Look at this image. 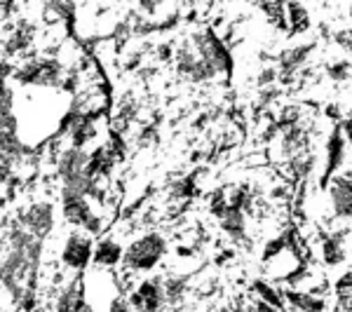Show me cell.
Listing matches in <instances>:
<instances>
[{"label":"cell","instance_id":"9a60e30c","mask_svg":"<svg viewBox=\"0 0 352 312\" xmlns=\"http://www.w3.org/2000/svg\"><path fill=\"white\" fill-rule=\"evenodd\" d=\"M202 56L200 52H197V47H195V43L190 41H184L179 45V49L174 52V61H176V71L181 73V76H186V78H190V73L195 71V66H197V61H200Z\"/></svg>","mask_w":352,"mask_h":312},{"label":"cell","instance_id":"7c38bea8","mask_svg":"<svg viewBox=\"0 0 352 312\" xmlns=\"http://www.w3.org/2000/svg\"><path fill=\"white\" fill-rule=\"evenodd\" d=\"M287 305L300 312H320L327 310V300L312 291H285Z\"/></svg>","mask_w":352,"mask_h":312},{"label":"cell","instance_id":"3957f363","mask_svg":"<svg viewBox=\"0 0 352 312\" xmlns=\"http://www.w3.org/2000/svg\"><path fill=\"white\" fill-rule=\"evenodd\" d=\"M92 232L85 228H76L71 235L66 237L64 252H61V260L66 263V268L71 270H85L87 263L94 258V247H92Z\"/></svg>","mask_w":352,"mask_h":312},{"label":"cell","instance_id":"ac0fdd59","mask_svg":"<svg viewBox=\"0 0 352 312\" xmlns=\"http://www.w3.org/2000/svg\"><path fill=\"white\" fill-rule=\"evenodd\" d=\"M287 19L296 33L303 31V28H308V24H310L308 10H305L298 0H287Z\"/></svg>","mask_w":352,"mask_h":312},{"label":"cell","instance_id":"4fadbf2b","mask_svg":"<svg viewBox=\"0 0 352 312\" xmlns=\"http://www.w3.org/2000/svg\"><path fill=\"white\" fill-rule=\"evenodd\" d=\"M217 219H219L221 228L228 232L230 237H235V240H242V237H244V225H247V219H244V209L228 204V207H226Z\"/></svg>","mask_w":352,"mask_h":312},{"label":"cell","instance_id":"cb8c5ba5","mask_svg":"<svg viewBox=\"0 0 352 312\" xmlns=\"http://www.w3.org/2000/svg\"><path fill=\"white\" fill-rule=\"evenodd\" d=\"M340 129H343V136H345V141L352 146V111H350V115L345 118L343 124H340Z\"/></svg>","mask_w":352,"mask_h":312},{"label":"cell","instance_id":"7a4b0ae2","mask_svg":"<svg viewBox=\"0 0 352 312\" xmlns=\"http://www.w3.org/2000/svg\"><path fill=\"white\" fill-rule=\"evenodd\" d=\"M64 78V64L56 59L31 61L16 71V80L26 87H59Z\"/></svg>","mask_w":352,"mask_h":312},{"label":"cell","instance_id":"484cf974","mask_svg":"<svg viewBox=\"0 0 352 312\" xmlns=\"http://www.w3.org/2000/svg\"><path fill=\"white\" fill-rule=\"evenodd\" d=\"M272 80H275V71H272V68H268V71H263V76L258 78V85L263 87V85H268Z\"/></svg>","mask_w":352,"mask_h":312},{"label":"cell","instance_id":"ba28073f","mask_svg":"<svg viewBox=\"0 0 352 312\" xmlns=\"http://www.w3.org/2000/svg\"><path fill=\"white\" fill-rule=\"evenodd\" d=\"M129 298H132L134 310H157L167 300V296H164V285H160L157 280L141 282L139 289Z\"/></svg>","mask_w":352,"mask_h":312},{"label":"cell","instance_id":"ffe728a7","mask_svg":"<svg viewBox=\"0 0 352 312\" xmlns=\"http://www.w3.org/2000/svg\"><path fill=\"white\" fill-rule=\"evenodd\" d=\"M343 258H345V249H343L340 237H329V240L324 242V260L329 265H336Z\"/></svg>","mask_w":352,"mask_h":312},{"label":"cell","instance_id":"e0dca14e","mask_svg":"<svg viewBox=\"0 0 352 312\" xmlns=\"http://www.w3.org/2000/svg\"><path fill=\"white\" fill-rule=\"evenodd\" d=\"M124 256V252H122V247L118 245L116 240H101L99 245H96L94 249V263L96 265H104V268H111V265H116V263H120Z\"/></svg>","mask_w":352,"mask_h":312},{"label":"cell","instance_id":"d4e9b609","mask_svg":"<svg viewBox=\"0 0 352 312\" xmlns=\"http://www.w3.org/2000/svg\"><path fill=\"white\" fill-rule=\"evenodd\" d=\"M160 3H162V0H141V8H144L148 14H153V12L157 10V5H160Z\"/></svg>","mask_w":352,"mask_h":312},{"label":"cell","instance_id":"5bb4252c","mask_svg":"<svg viewBox=\"0 0 352 312\" xmlns=\"http://www.w3.org/2000/svg\"><path fill=\"white\" fill-rule=\"evenodd\" d=\"M66 134H68V139H71L73 146H82V148H85V144H87V141L94 136L92 118L73 115L71 120H68V124H66Z\"/></svg>","mask_w":352,"mask_h":312},{"label":"cell","instance_id":"44dd1931","mask_svg":"<svg viewBox=\"0 0 352 312\" xmlns=\"http://www.w3.org/2000/svg\"><path fill=\"white\" fill-rule=\"evenodd\" d=\"M327 73H329V78L331 80H348L350 78V73H352V59H343V61H336V64H331L327 68Z\"/></svg>","mask_w":352,"mask_h":312},{"label":"cell","instance_id":"52a82bcc","mask_svg":"<svg viewBox=\"0 0 352 312\" xmlns=\"http://www.w3.org/2000/svg\"><path fill=\"white\" fill-rule=\"evenodd\" d=\"M89 157H92V153H87L82 146L71 144L66 151H61L59 160H56V177H59V181H68L87 172Z\"/></svg>","mask_w":352,"mask_h":312},{"label":"cell","instance_id":"603a6c76","mask_svg":"<svg viewBox=\"0 0 352 312\" xmlns=\"http://www.w3.org/2000/svg\"><path fill=\"white\" fill-rule=\"evenodd\" d=\"M338 296V310H352V289L350 291H343V293H336Z\"/></svg>","mask_w":352,"mask_h":312},{"label":"cell","instance_id":"d6986e66","mask_svg":"<svg viewBox=\"0 0 352 312\" xmlns=\"http://www.w3.org/2000/svg\"><path fill=\"white\" fill-rule=\"evenodd\" d=\"M254 289H256V291H258L256 296L265 298V300H268V303H270L275 310H289L285 293H280V291H277V289H272L270 285H265V282H256V285H254Z\"/></svg>","mask_w":352,"mask_h":312},{"label":"cell","instance_id":"8fae6325","mask_svg":"<svg viewBox=\"0 0 352 312\" xmlns=\"http://www.w3.org/2000/svg\"><path fill=\"white\" fill-rule=\"evenodd\" d=\"M82 308H87V303H85V287L80 280H76L59 293L54 310L64 312V310H82Z\"/></svg>","mask_w":352,"mask_h":312},{"label":"cell","instance_id":"6da1fadb","mask_svg":"<svg viewBox=\"0 0 352 312\" xmlns=\"http://www.w3.org/2000/svg\"><path fill=\"white\" fill-rule=\"evenodd\" d=\"M167 254V240L160 232H146L144 237H136V240L124 249L122 263L127 270L134 272H146L153 270Z\"/></svg>","mask_w":352,"mask_h":312},{"label":"cell","instance_id":"30bf717a","mask_svg":"<svg viewBox=\"0 0 352 312\" xmlns=\"http://www.w3.org/2000/svg\"><path fill=\"white\" fill-rule=\"evenodd\" d=\"M312 49H315V43H305V45H298V47H294V49H287V52L280 56V68H282V78H285V80L289 76H294V73H296L298 68L308 61Z\"/></svg>","mask_w":352,"mask_h":312},{"label":"cell","instance_id":"2e32d148","mask_svg":"<svg viewBox=\"0 0 352 312\" xmlns=\"http://www.w3.org/2000/svg\"><path fill=\"white\" fill-rule=\"evenodd\" d=\"M33 38H36V26L28 24V21H21V24L12 31L10 41H5V52L16 54V52H21V49H28L33 43Z\"/></svg>","mask_w":352,"mask_h":312},{"label":"cell","instance_id":"8992f818","mask_svg":"<svg viewBox=\"0 0 352 312\" xmlns=\"http://www.w3.org/2000/svg\"><path fill=\"white\" fill-rule=\"evenodd\" d=\"M61 202H64L66 223H71L73 228H85L87 232H92V235H99L101 219L92 214L87 197H71V200H61Z\"/></svg>","mask_w":352,"mask_h":312},{"label":"cell","instance_id":"7402d4cb","mask_svg":"<svg viewBox=\"0 0 352 312\" xmlns=\"http://www.w3.org/2000/svg\"><path fill=\"white\" fill-rule=\"evenodd\" d=\"M333 41L352 59V28H340V31L333 33Z\"/></svg>","mask_w":352,"mask_h":312},{"label":"cell","instance_id":"277c9868","mask_svg":"<svg viewBox=\"0 0 352 312\" xmlns=\"http://www.w3.org/2000/svg\"><path fill=\"white\" fill-rule=\"evenodd\" d=\"M190 41L195 43L197 52L204 61H209L214 68H217V73H228L230 71V54L228 49L223 47V43L217 38V33L214 31H200V33H192Z\"/></svg>","mask_w":352,"mask_h":312},{"label":"cell","instance_id":"9c48e42d","mask_svg":"<svg viewBox=\"0 0 352 312\" xmlns=\"http://www.w3.org/2000/svg\"><path fill=\"white\" fill-rule=\"evenodd\" d=\"M310 148V136H308V129L298 122H292V124H285V132H282V153L292 160L294 155L298 153L308 151Z\"/></svg>","mask_w":352,"mask_h":312},{"label":"cell","instance_id":"5b68a950","mask_svg":"<svg viewBox=\"0 0 352 312\" xmlns=\"http://www.w3.org/2000/svg\"><path fill=\"white\" fill-rule=\"evenodd\" d=\"M21 225H26L31 232H36L38 237H50V232L54 230V223H56V216H54V204L47 202V200H41V202H33L31 207L21 214L19 219Z\"/></svg>","mask_w":352,"mask_h":312}]
</instances>
